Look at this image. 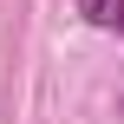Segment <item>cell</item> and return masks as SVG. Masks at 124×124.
Segmentation results:
<instances>
[{"instance_id":"6da1fadb","label":"cell","mask_w":124,"mask_h":124,"mask_svg":"<svg viewBox=\"0 0 124 124\" xmlns=\"http://www.w3.org/2000/svg\"><path fill=\"white\" fill-rule=\"evenodd\" d=\"M78 13H85L98 33H124V0H78Z\"/></svg>"}]
</instances>
